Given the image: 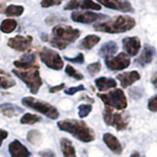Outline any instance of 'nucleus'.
<instances>
[{
	"instance_id": "nucleus-28",
	"label": "nucleus",
	"mask_w": 157,
	"mask_h": 157,
	"mask_svg": "<svg viewBox=\"0 0 157 157\" xmlns=\"http://www.w3.org/2000/svg\"><path fill=\"white\" fill-rule=\"evenodd\" d=\"M40 120H41V117L34 115V114H31V113H26V114L21 118V123L25 125H33Z\"/></svg>"
},
{
	"instance_id": "nucleus-13",
	"label": "nucleus",
	"mask_w": 157,
	"mask_h": 157,
	"mask_svg": "<svg viewBox=\"0 0 157 157\" xmlns=\"http://www.w3.org/2000/svg\"><path fill=\"white\" fill-rule=\"evenodd\" d=\"M65 10H74V9H82V10H98L101 9L99 4L93 2L92 0H71L68 2L65 7Z\"/></svg>"
},
{
	"instance_id": "nucleus-31",
	"label": "nucleus",
	"mask_w": 157,
	"mask_h": 157,
	"mask_svg": "<svg viewBox=\"0 0 157 157\" xmlns=\"http://www.w3.org/2000/svg\"><path fill=\"white\" fill-rule=\"evenodd\" d=\"M92 106L90 104H82L78 106V116L80 118H86L91 112Z\"/></svg>"
},
{
	"instance_id": "nucleus-30",
	"label": "nucleus",
	"mask_w": 157,
	"mask_h": 157,
	"mask_svg": "<svg viewBox=\"0 0 157 157\" xmlns=\"http://www.w3.org/2000/svg\"><path fill=\"white\" fill-rule=\"evenodd\" d=\"M65 71H66V74L68 76H70L74 78H76L77 81H81L83 78V76L82 75V74L80 72H78L77 70L74 67H72L71 65H67L66 66V69H65Z\"/></svg>"
},
{
	"instance_id": "nucleus-27",
	"label": "nucleus",
	"mask_w": 157,
	"mask_h": 157,
	"mask_svg": "<svg viewBox=\"0 0 157 157\" xmlns=\"http://www.w3.org/2000/svg\"><path fill=\"white\" fill-rule=\"evenodd\" d=\"M4 13L8 17H19L24 13V7L19 5H10L5 9Z\"/></svg>"
},
{
	"instance_id": "nucleus-11",
	"label": "nucleus",
	"mask_w": 157,
	"mask_h": 157,
	"mask_svg": "<svg viewBox=\"0 0 157 157\" xmlns=\"http://www.w3.org/2000/svg\"><path fill=\"white\" fill-rule=\"evenodd\" d=\"M104 18H106L105 15L96 14L93 12H73L71 15V19L74 22L82 24H91Z\"/></svg>"
},
{
	"instance_id": "nucleus-19",
	"label": "nucleus",
	"mask_w": 157,
	"mask_h": 157,
	"mask_svg": "<svg viewBox=\"0 0 157 157\" xmlns=\"http://www.w3.org/2000/svg\"><path fill=\"white\" fill-rule=\"evenodd\" d=\"M154 55H155L154 48L148 45V44H145L144 46V49H142V51H141L140 56L139 57V59H137L136 61L139 62L140 65L144 66L146 64H149L152 60H153Z\"/></svg>"
},
{
	"instance_id": "nucleus-23",
	"label": "nucleus",
	"mask_w": 157,
	"mask_h": 157,
	"mask_svg": "<svg viewBox=\"0 0 157 157\" xmlns=\"http://www.w3.org/2000/svg\"><path fill=\"white\" fill-rule=\"evenodd\" d=\"M60 146L64 157H76V149L70 140L61 139Z\"/></svg>"
},
{
	"instance_id": "nucleus-20",
	"label": "nucleus",
	"mask_w": 157,
	"mask_h": 157,
	"mask_svg": "<svg viewBox=\"0 0 157 157\" xmlns=\"http://www.w3.org/2000/svg\"><path fill=\"white\" fill-rule=\"evenodd\" d=\"M23 112L22 108L19 106L11 104V103H3L0 104V113L7 117H15Z\"/></svg>"
},
{
	"instance_id": "nucleus-16",
	"label": "nucleus",
	"mask_w": 157,
	"mask_h": 157,
	"mask_svg": "<svg viewBox=\"0 0 157 157\" xmlns=\"http://www.w3.org/2000/svg\"><path fill=\"white\" fill-rule=\"evenodd\" d=\"M9 152L11 157H29L31 152L19 140H14L9 144Z\"/></svg>"
},
{
	"instance_id": "nucleus-1",
	"label": "nucleus",
	"mask_w": 157,
	"mask_h": 157,
	"mask_svg": "<svg viewBox=\"0 0 157 157\" xmlns=\"http://www.w3.org/2000/svg\"><path fill=\"white\" fill-rule=\"evenodd\" d=\"M57 126L61 131L69 132L82 142H90L94 140V132L83 121L66 119L59 121L57 123Z\"/></svg>"
},
{
	"instance_id": "nucleus-18",
	"label": "nucleus",
	"mask_w": 157,
	"mask_h": 157,
	"mask_svg": "<svg viewBox=\"0 0 157 157\" xmlns=\"http://www.w3.org/2000/svg\"><path fill=\"white\" fill-rule=\"evenodd\" d=\"M103 140H104L105 144L112 152H114L116 154L122 153V145L120 144V141L112 134H109V132L104 134V136H103Z\"/></svg>"
},
{
	"instance_id": "nucleus-3",
	"label": "nucleus",
	"mask_w": 157,
	"mask_h": 157,
	"mask_svg": "<svg viewBox=\"0 0 157 157\" xmlns=\"http://www.w3.org/2000/svg\"><path fill=\"white\" fill-rule=\"evenodd\" d=\"M136 26V21L130 16H117L107 22L95 24V31L107 33H122L130 31Z\"/></svg>"
},
{
	"instance_id": "nucleus-35",
	"label": "nucleus",
	"mask_w": 157,
	"mask_h": 157,
	"mask_svg": "<svg viewBox=\"0 0 157 157\" xmlns=\"http://www.w3.org/2000/svg\"><path fill=\"white\" fill-rule=\"evenodd\" d=\"M148 109L151 112H157V95H154L148 100Z\"/></svg>"
},
{
	"instance_id": "nucleus-26",
	"label": "nucleus",
	"mask_w": 157,
	"mask_h": 157,
	"mask_svg": "<svg viewBox=\"0 0 157 157\" xmlns=\"http://www.w3.org/2000/svg\"><path fill=\"white\" fill-rule=\"evenodd\" d=\"M17 28V22L13 19H6L1 23L0 26V29L4 33H10L13 31H15V29Z\"/></svg>"
},
{
	"instance_id": "nucleus-6",
	"label": "nucleus",
	"mask_w": 157,
	"mask_h": 157,
	"mask_svg": "<svg viewBox=\"0 0 157 157\" xmlns=\"http://www.w3.org/2000/svg\"><path fill=\"white\" fill-rule=\"evenodd\" d=\"M98 97L104 102V104L107 107L115 108L117 110L125 109L128 105L127 97L121 88H115V90H111L110 92L106 93V94L99 93Z\"/></svg>"
},
{
	"instance_id": "nucleus-32",
	"label": "nucleus",
	"mask_w": 157,
	"mask_h": 157,
	"mask_svg": "<svg viewBox=\"0 0 157 157\" xmlns=\"http://www.w3.org/2000/svg\"><path fill=\"white\" fill-rule=\"evenodd\" d=\"M100 69H101L100 62L92 63V64H90V65L87 66V71H88V73H90L91 76H95L96 74L99 73Z\"/></svg>"
},
{
	"instance_id": "nucleus-41",
	"label": "nucleus",
	"mask_w": 157,
	"mask_h": 157,
	"mask_svg": "<svg viewBox=\"0 0 157 157\" xmlns=\"http://www.w3.org/2000/svg\"><path fill=\"white\" fill-rule=\"evenodd\" d=\"M5 12V3H1L0 4V13Z\"/></svg>"
},
{
	"instance_id": "nucleus-15",
	"label": "nucleus",
	"mask_w": 157,
	"mask_h": 157,
	"mask_svg": "<svg viewBox=\"0 0 157 157\" xmlns=\"http://www.w3.org/2000/svg\"><path fill=\"white\" fill-rule=\"evenodd\" d=\"M140 40L136 36L125 37L123 39V47L128 56H136L140 50Z\"/></svg>"
},
{
	"instance_id": "nucleus-25",
	"label": "nucleus",
	"mask_w": 157,
	"mask_h": 157,
	"mask_svg": "<svg viewBox=\"0 0 157 157\" xmlns=\"http://www.w3.org/2000/svg\"><path fill=\"white\" fill-rule=\"evenodd\" d=\"M15 85H16V82L12 80L11 76L6 72L0 70V88L7 90V88L14 86Z\"/></svg>"
},
{
	"instance_id": "nucleus-38",
	"label": "nucleus",
	"mask_w": 157,
	"mask_h": 157,
	"mask_svg": "<svg viewBox=\"0 0 157 157\" xmlns=\"http://www.w3.org/2000/svg\"><path fill=\"white\" fill-rule=\"evenodd\" d=\"M7 136H8V132L0 129V146H1V144H2V141L5 139H7Z\"/></svg>"
},
{
	"instance_id": "nucleus-7",
	"label": "nucleus",
	"mask_w": 157,
	"mask_h": 157,
	"mask_svg": "<svg viewBox=\"0 0 157 157\" xmlns=\"http://www.w3.org/2000/svg\"><path fill=\"white\" fill-rule=\"evenodd\" d=\"M38 56L48 68L53 69V70H61L64 67V62L58 52L48 47H41L39 49Z\"/></svg>"
},
{
	"instance_id": "nucleus-33",
	"label": "nucleus",
	"mask_w": 157,
	"mask_h": 157,
	"mask_svg": "<svg viewBox=\"0 0 157 157\" xmlns=\"http://www.w3.org/2000/svg\"><path fill=\"white\" fill-rule=\"evenodd\" d=\"M82 90H86V88L82 85H80L78 86H73L70 88H67V90H65V93L68 95H74L78 91H82Z\"/></svg>"
},
{
	"instance_id": "nucleus-8",
	"label": "nucleus",
	"mask_w": 157,
	"mask_h": 157,
	"mask_svg": "<svg viewBox=\"0 0 157 157\" xmlns=\"http://www.w3.org/2000/svg\"><path fill=\"white\" fill-rule=\"evenodd\" d=\"M103 119H104V122L108 126L115 127L117 131L125 130L128 126V123H129L128 118L125 117L124 114L115 113L112 108L107 106L103 111Z\"/></svg>"
},
{
	"instance_id": "nucleus-42",
	"label": "nucleus",
	"mask_w": 157,
	"mask_h": 157,
	"mask_svg": "<svg viewBox=\"0 0 157 157\" xmlns=\"http://www.w3.org/2000/svg\"><path fill=\"white\" fill-rule=\"evenodd\" d=\"M130 157H140V155L139 152H135V153H132Z\"/></svg>"
},
{
	"instance_id": "nucleus-2",
	"label": "nucleus",
	"mask_w": 157,
	"mask_h": 157,
	"mask_svg": "<svg viewBox=\"0 0 157 157\" xmlns=\"http://www.w3.org/2000/svg\"><path fill=\"white\" fill-rule=\"evenodd\" d=\"M80 36L81 32L78 29L66 25H57L52 29V36L49 42L53 47L64 50L69 44L75 42Z\"/></svg>"
},
{
	"instance_id": "nucleus-39",
	"label": "nucleus",
	"mask_w": 157,
	"mask_h": 157,
	"mask_svg": "<svg viewBox=\"0 0 157 157\" xmlns=\"http://www.w3.org/2000/svg\"><path fill=\"white\" fill-rule=\"evenodd\" d=\"M40 155L43 157H56V155L53 153L52 151H41L40 152Z\"/></svg>"
},
{
	"instance_id": "nucleus-29",
	"label": "nucleus",
	"mask_w": 157,
	"mask_h": 157,
	"mask_svg": "<svg viewBox=\"0 0 157 157\" xmlns=\"http://www.w3.org/2000/svg\"><path fill=\"white\" fill-rule=\"evenodd\" d=\"M41 139H42L41 134L38 131L33 130L28 132V140L32 144H39L41 141Z\"/></svg>"
},
{
	"instance_id": "nucleus-36",
	"label": "nucleus",
	"mask_w": 157,
	"mask_h": 157,
	"mask_svg": "<svg viewBox=\"0 0 157 157\" xmlns=\"http://www.w3.org/2000/svg\"><path fill=\"white\" fill-rule=\"evenodd\" d=\"M65 59L69 62H73V63H78V64H82L85 62V57H83V54L80 53L77 57L75 58H70V57H65Z\"/></svg>"
},
{
	"instance_id": "nucleus-9",
	"label": "nucleus",
	"mask_w": 157,
	"mask_h": 157,
	"mask_svg": "<svg viewBox=\"0 0 157 157\" xmlns=\"http://www.w3.org/2000/svg\"><path fill=\"white\" fill-rule=\"evenodd\" d=\"M131 59L126 53H119L115 57L105 58V64L108 69L112 71H121L130 66Z\"/></svg>"
},
{
	"instance_id": "nucleus-22",
	"label": "nucleus",
	"mask_w": 157,
	"mask_h": 157,
	"mask_svg": "<svg viewBox=\"0 0 157 157\" xmlns=\"http://www.w3.org/2000/svg\"><path fill=\"white\" fill-rule=\"evenodd\" d=\"M118 51V44L115 41H108L99 49V55L103 58L112 57Z\"/></svg>"
},
{
	"instance_id": "nucleus-12",
	"label": "nucleus",
	"mask_w": 157,
	"mask_h": 157,
	"mask_svg": "<svg viewBox=\"0 0 157 157\" xmlns=\"http://www.w3.org/2000/svg\"><path fill=\"white\" fill-rule=\"evenodd\" d=\"M14 65L21 71H28L32 69H38L36 63V56L34 53H28L23 55L19 60L14 62Z\"/></svg>"
},
{
	"instance_id": "nucleus-10",
	"label": "nucleus",
	"mask_w": 157,
	"mask_h": 157,
	"mask_svg": "<svg viewBox=\"0 0 157 157\" xmlns=\"http://www.w3.org/2000/svg\"><path fill=\"white\" fill-rule=\"evenodd\" d=\"M33 37L31 36H16L8 40V46L15 49L16 51H27L32 46Z\"/></svg>"
},
{
	"instance_id": "nucleus-40",
	"label": "nucleus",
	"mask_w": 157,
	"mask_h": 157,
	"mask_svg": "<svg viewBox=\"0 0 157 157\" xmlns=\"http://www.w3.org/2000/svg\"><path fill=\"white\" fill-rule=\"evenodd\" d=\"M151 82L153 83V86L157 87V72L153 74V76L151 77Z\"/></svg>"
},
{
	"instance_id": "nucleus-34",
	"label": "nucleus",
	"mask_w": 157,
	"mask_h": 157,
	"mask_svg": "<svg viewBox=\"0 0 157 157\" xmlns=\"http://www.w3.org/2000/svg\"><path fill=\"white\" fill-rule=\"evenodd\" d=\"M63 0H42L41 6L43 8H48L51 6H55V5H60Z\"/></svg>"
},
{
	"instance_id": "nucleus-37",
	"label": "nucleus",
	"mask_w": 157,
	"mask_h": 157,
	"mask_svg": "<svg viewBox=\"0 0 157 157\" xmlns=\"http://www.w3.org/2000/svg\"><path fill=\"white\" fill-rule=\"evenodd\" d=\"M63 88H65V83H61V85H59V86L51 87L50 90H49V92H50V93H55L57 91H60L61 90H63Z\"/></svg>"
},
{
	"instance_id": "nucleus-21",
	"label": "nucleus",
	"mask_w": 157,
	"mask_h": 157,
	"mask_svg": "<svg viewBox=\"0 0 157 157\" xmlns=\"http://www.w3.org/2000/svg\"><path fill=\"white\" fill-rule=\"evenodd\" d=\"M95 86L100 91H105L108 90L109 88L115 87L117 86V82L112 78H105L101 77L95 80Z\"/></svg>"
},
{
	"instance_id": "nucleus-5",
	"label": "nucleus",
	"mask_w": 157,
	"mask_h": 157,
	"mask_svg": "<svg viewBox=\"0 0 157 157\" xmlns=\"http://www.w3.org/2000/svg\"><path fill=\"white\" fill-rule=\"evenodd\" d=\"M12 73L26 83L33 94H36L39 87L42 86V80L39 75L38 69H32L28 71L13 70Z\"/></svg>"
},
{
	"instance_id": "nucleus-14",
	"label": "nucleus",
	"mask_w": 157,
	"mask_h": 157,
	"mask_svg": "<svg viewBox=\"0 0 157 157\" xmlns=\"http://www.w3.org/2000/svg\"><path fill=\"white\" fill-rule=\"evenodd\" d=\"M98 3H100L103 6L110 8L113 10H118L121 12H132V8L130 2L127 0H97Z\"/></svg>"
},
{
	"instance_id": "nucleus-4",
	"label": "nucleus",
	"mask_w": 157,
	"mask_h": 157,
	"mask_svg": "<svg viewBox=\"0 0 157 157\" xmlns=\"http://www.w3.org/2000/svg\"><path fill=\"white\" fill-rule=\"evenodd\" d=\"M22 103H23V105L27 106L29 108H32L33 110H36L37 112L41 113L44 116L50 118L52 120H56L59 117L58 110L47 102H44L39 99H36V98H33V97L28 96V97L23 98Z\"/></svg>"
},
{
	"instance_id": "nucleus-17",
	"label": "nucleus",
	"mask_w": 157,
	"mask_h": 157,
	"mask_svg": "<svg viewBox=\"0 0 157 157\" xmlns=\"http://www.w3.org/2000/svg\"><path fill=\"white\" fill-rule=\"evenodd\" d=\"M117 78L120 81V83L122 87H128L132 86V83L136 82V81H139L140 78V74L136 71H132V72H126V73H122L119 74L117 76Z\"/></svg>"
},
{
	"instance_id": "nucleus-24",
	"label": "nucleus",
	"mask_w": 157,
	"mask_h": 157,
	"mask_svg": "<svg viewBox=\"0 0 157 157\" xmlns=\"http://www.w3.org/2000/svg\"><path fill=\"white\" fill-rule=\"evenodd\" d=\"M100 41V37L95 34H90V36H86L85 38L82 39V42L80 43V47L81 49H86V50H90L92 47H94L96 44Z\"/></svg>"
}]
</instances>
